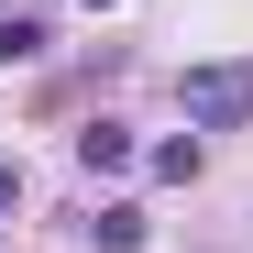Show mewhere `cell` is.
Masks as SVG:
<instances>
[{
  "mask_svg": "<svg viewBox=\"0 0 253 253\" xmlns=\"http://www.w3.org/2000/svg\"><path fill=\"white\" fill-rule=\"evenodd\" d=\"M176 110H187V132H253V55L176 66Z\"/></svg>",
  "mask_w": 253,
  "mask_h": 253,
  "instance_id": "cell-1",
  "label": "cell"
},
{
  "mask_svg": "<svg viewBox=\"0 0 253 253\" xmlns=\"http://www.w3.org/2000/svg\"><path fill=\"white\" fill-rule=\"evenodd\" d=\"M132 154H143V143H132V121H77V165H88V176H121Z\"/></svg>",
  "mask_w": 253,
  "mask_h": 253,
  "instance_id": "cell-2",
  "label": "cell"
},
{
  "mask_svg": "<svg viewBox=\"0 0 253 253\" xmlns=\"http://www.w3.org/2000/svg\"><path fill=\"white\" fill-rule=\"evenodd\" d=\"M44 11H0V66H44Z\"/></svg>",
  "mask_w": 253,
  "mask_h": 253,
  "instance_id": "cell-3",
  "label": "cell"
},
{
  "mask_svg": "<svg viewBox=\"0 0 253 253\" xmlns=\"http://www.w3.org/2000/svg\"><path fill=\"white\" fill-rule=\"evenodd\" d=\"M143 231H154V220H143L132 198H110L99 220H88V242H99V253H143Z\"/></svg>",
  "mask_w": 253,
  "mask_h": 253,
  "instance_id": "cell-4",
  "label": "cell"
},
{
  "mask_svg": "<svg viewBox=\"0 0 253 253\" xmlns=\"http://www.w3.org/2000/svg\"><path fill=\"white\" fill-rule=\"evenodd\" d=\"M143 165H154L165 187H198V165H209V143H198V132H176V143H154Z\"/></svg>",
  "mask_w": 253,
  "mask_h": 253,
  "instance_id": "cell-5",
  "label": "cell"
},
{
  "mask_svg": "<svg viewBox=\"0 0 253 253\" xmlns=\"http://www.w3.org/2000/svg\"><path fill=\"white\" fill-rule=\"evenodd\" d=\"M22 209V154H0V220Z\"/></svg>",
  "mask_w": 253,
  "mask_h": 253,
  "instance_id": "cell-6",
  "label": "cell"
},
{
  "mask_svg": "<svg viewBox=\"0 0 253 253\" xmlns=\"http://www.w3.org/2000/svg\"><path fill=\"white\" fill-rule=\"evenodd\" d=\"M88 11H121V0H88Z\"/></svg>",
  "mask_w": 253,
  "mask_h": 253,
  "instance_id": "cell-7",
  "label": "cell"
}]
</instances>
